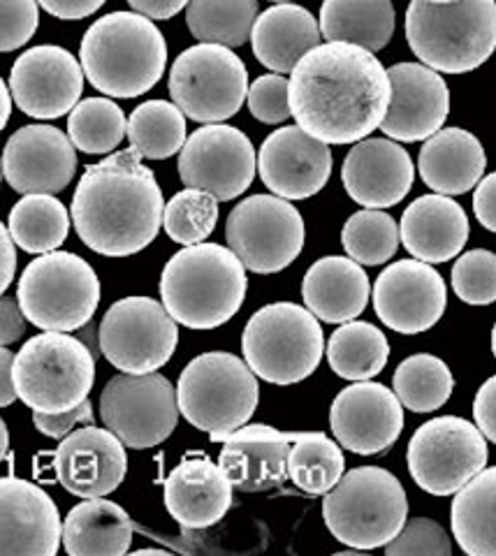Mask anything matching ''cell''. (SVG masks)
I'll return each instance as SVG.
<instances>
[{"mask_svg": "<svg viewBox=\"0 0 496 556\" xmlns=\"http://www.w3.org/2000/svg\"><path fill=\"white\" fill-rule=\"evenodd\" d=\"M0 165L16 193L56 195L75 179L77 151L54 126H24L8 139Z\"/></svg>", "mask_w": 496, "mask_h": 556, "instance_id": "cell-20", "label": "cell"}, {"mask_svg": "<svg viewBox=\"0 0 496 556\" xmlns=\"http://www.w3.org/2000/svg\"><path fill=\"white\" fill-rule=\"evenodd\" d=\"M387 359V337L371 323L348 320L330 337L328 362L339 378L369 380L385 369Z\"/></svg>", "mask_w": 496, "mask_h": 556, "instance_id": "cell-36", "label": "cell"}, {"mask_svg": "<svg viewBox=\"0 0 496 556\" xmlns=\"http://www.w3.org/2000/svg\"><path fill=\"white\" fill-rule=\"evenodd\" d=\"M346 471L341 445L325 437L322 431L295 433L288 452V478L297 490L320 496L328 494Z\"/></svg>", "mask_w": 496, "mask_h": 556, "instance_id": "cell-37", "label": "cell"}, {"mask_svg": "<svg viewBox=\"0 0 496 556\" xmlns=\"http://www.w3.org/2000/svg\"><path fill=\"white\" fill-rule=\"evenodd\" d=\"M10 114H12V93L8 89V84L3 81V77H0V132H3V128L8 126Z\"/></svg>", "mask_w": 496, "mask_h": 556, "instance_id": "cell-57", "label": "cell"}, {"mask_svg": "<svg viewBox=\"0 0 496 556\" xmlns=\"http://www.w3.org/2000/svg\"><path fill=\"white\" fill-rule=\"evenodd\" d=\"M318 24L328 42H351L376 54L395 33V8L390 0H325Z\"/></svg>", "mask_w": 496, "mask_h": 556, "instance_id": "cell-33", "label": "cell"}, {"mask_svg": "<svg viewBox=\"0 0 496 556\" xmlns=\"http://www.w3.org/2000/svg\"><path fill=\"white\" fill-rule=\"evenodd\" d=\"M390 556H410V554H432V556H450L453 543L450 535L434 519L416 517L406 519L402 531L385 545Z\"/></svg>", "mask_w": 496, "mask_h": 556, "instance_id": "cell-45", "label": "cell"}, {"mask_svg": "<svg viewBox=\"0 0 496 556\" xmlns=\"http://www.w3.org/2000/svg\"><path fill=\"white\" fill-rule=\"evenodd\" d=\"M487 439L465 417L443 415L424 422L408 443V471L420 490L453 496L487 464Z\"/></svg>", "mask_w": 496, "mask_h": 556, "instance_id": "cell-12", "label": "cell"}, {"mask_svg": "<svg viewBox=\"0 0 496 556\" xmlns=\"http://www.w3.org/2000/svg\"><path fill=\"white\" fill-rule=\"evenodd\" d=\"M105 3L107 0H38L40 8L63 22L87 20V16L96 14Z\"/></svg>", "mask_w": 496, "mask_h": 556, "instance_id": "cell-52", "label": "cell"}, {"mask_svg": "<svg viewBox=\"0 0 496 556\" xmlns=\"http://www.w3.org/2000/svg\"><path fill=\"white\" fill-rule=\"evenodd\" d=\"M177 167L183 186L207 190L218 202H230L253 184L258 155L239 128L207 124L186 139Z\"/></svg>", "mask_w": 496, "mask_h": 556, "instance_id": "cell-16", "label": "cell"}, {"mask_svg": "<svg viewBox=\"0 0 496 556\" xmlns=\"http://www.w3.org/2000/svg\"><path fill=\"white\" fill-rule=\"evenodd\" d=\"M16 271V251L10 230L0 223V294H5Z\"/></svg>", "mask_w": 496, "mask_h": 556, "instance_id": "cell-54", "label": "cell"}, {"mask_svg": "<svg viewBox=\"0 0 496 556\" xmlns=\"http://www.w3.org/2000/svg\"><path fill=\"white\" fill-rule=\"evenodd\" d=\"M10 93L16 108L33 118H61L84 93L81 63L63 47H33L12 65Z\"/></svg>", "mask_w": 496, "mask_h": 556, "instance_id": "cell-18", "label": "cell"}, {"mask_svg": "<svg viewBox=\"0 0 496 556\" xmlns=\"http://www.w3.org/2000/svg\"><path fill=\"white\" fill-rule=\"evenodd\" d=\"M100 417L126 447H156L179 422L177 390L156 371L118 374L100 394Z\"/></svg>", "mask_w": 496, "mask_h": 556, "instance_id": "cell-15", "label": "cell"}, {"mask_svg": "<svg viewBox=\"0 0 496 556\" xmlns=\"http://www.w3.org/2000/svg\"><path fill=\"white\" fill-rule=\"evenodd\" d=\"M302 298L318 320L344 325L365 313L371 283L363 265H357L353 257L328 255L316 260L306 271Z\"/></svg>", "mask_w": 496, "mask_h": 556, "instance_id": "cell-29", "label": "cell"}, {"mask_svg": "<svg viewBox=\"0 0 496 556\" xmlns=\"http://www.w3.org/2000/svg\"><path fill=\"white\" fill-rule=\"evenodd\" d=\"M16 300L26 320L44 332H77L96 316L100 281L84 257L51 251L24 269Z\"/></svg>", "mask_w": 496, "mask_h": 556, "instance_id": "cell-10", "label": "cell"}, {"mask_svg": "<svg viewBox=\"0 0 496 556\" xmlns=\"http://www.w3.org/2000/svg\"><path fill=\"white\" fill-rule=\"evenodd\" d=\"M163 190L135 149L116 151L79 179L71 216L79 239L105 257L144 251L163 225Z\"/></svg>", "mask_w": 496, "mask_h": 556, "instance_id": "cell-2", "label": "cell"}, {"mask_svg": "<svg viewBox=\"0 0 496 556\" xmlns=\"http://www.w3.org/2000/svg\"><path fill=\"white\" fill-rule=\"evenodd\" d=\"M453 290L461 302L487 306L496 302V255L475 249L457 257L453 267Z\"/></svg>", "mask_w": 496, "mask_h": 556, "instance_id": "cell-44", "label": "cell"}, {"mask_svg": "<svg viewBox=\"0 0 496 556\" xmlns=\"http://www.w3.org/2000/svg\"><path fill=\"white\" fill-rule=\"evenodd\" d=\"M427 3H455V0H427Z\"/></svg>", "mask_w": 496, "mask_h": 556, "instance_id": "cell-60", "label": "cell"}, {"mask_svg": "<svg viewBox=\"0 0 496 556\" xmlns=\"http://www.w3.org/2000/svg\"><path fill=\"white\" fill-rule=\"evenodd\" d=\"M8 230L12 241L26 253L44 255L56 251L71 232V216L54 195H24L12 206Z\"/></svg>", "mask_w": 496, "mask_h": 556, "instance_id": "cell-35", "label": "cell"}, {"mask_svg": "<svg viewBox=\"0 0 496 556\" xmlns=\"http://www.w3.org/2000/svg\"><path fill=\"white\" fill-rule=\"evenodd\" d=\"M390 104L381 130L404 144L430 139L450 112L448 84L424 63H397L387 70Z\"/></svg>", "mask_w": 496, "mask_h": 556, "instance_id": "cell-21", "label": "cell"}, {"mask_svg": "<svg viewBox=\"0 0 496 556\" xmlns=\"http://www.w3.org/2000/svg\"><path fill=\"white\" fill-rule=\"evenodd\" d=\"M371 298L376 316L385 327L414 337L432 329L443 318L448 306V288L430 263L399 260L376 278Z\"/></svg>", "mask_w": 496, "mask_h": 556, "instance_id": "cell-17", "label": "cell"}, {"mask_svg": "<svg viewBox=\"0 0 496 556\" xmlns=\"http://www.w3.org/2000/svg\"><path fill=\"white\" fill-rule=\"evenodd\" d=\"M295 433L269 425H244L220 441L218 466L239 492L274 490L288 478V452Z\"/></svg>", "mask_w": 496, "mask_h": 556, "instance_id": "cell-26", "label": "cell"}, {"mask_svg": "<svg viewBox=\"0 0 496 556\" xmlns=\"http://www.w3.org/2000/svg\"><path fill=\"white\" fill-rule=\"evenodd\" d=\"M14 390L33 413L71 410L89 399L96 382V357L77 337L38 334L14 355Z\"/></svg>", "mask_w": 496, "mask_h": 556, "instance_id": "cell-9", "label": "cell"}, {"mask_svg": "<svg viewBox=\"0 0 496 556\" xmlns=\"http://www.w3.org/2000/svg\"><path fill=\"white\" fill-rule=\"evenodd\" d=\"M475 427L483 431V437L496 445V376L485 380L473 402Z\"/></svg>", "mask_w": 496, "mask_h": 556, "instance_id": "cell-49", "label": "cell"}, {"mask_svg": "<svg viewBox=\"0 0 496 556\" xmlns=\"http://www.w3.org/2000/svg\"><path fill=\"white\" fill-rule=\"evenodd\" d=\"M260 402L258 378L246 359L232 353H204L179 376V413L195 429L207 431L212 441L244 427Z\"/></svg>", "mask_w": 496, "mask_h": 556, "instance_id": "cell-7", "label": "cell"}, {"mask_svg": "<svg viewBox=\"0 0 496 556\" xmlns=\"http://www.w3.org/2000/svg\"><path fill=\"white\" fill-rule=\"evenodd\" d=\"M399 241V225L383 208H363L341 230V243L348 257L365 267L383 265L395 257Z\"/></svg>", "mask_w": 496, "mask_h": 556, "instance_id": "cell-42", "label": "cell"}, {"mask_svg": "<svg viewBox=\"0 0 496 556\" xmlns=\"http://www.w3.org/2000/svg\"><path fill=\"white\" fill-rule=\"evenodd\" d=\"M100 353L124 374H151L173 359L179 329L163 302L126 298L114 302L100 320Z\"/></svg>", "mask_w": 496, "mask_h": 556, "instance_id": "cell-14", "label": "cell"}, {"mask_svg": "<svg viewBox=\"0 0 496 556\" xmlns=\"http://www.w3.org/2000/svg\"><path fill=\"white\" fill-rule=\"evenodd\" d=\"M128 121L112 98H87L67 116V137L84 153H114L124 142Z\"/></svg>", "mask_w": 496, "mask_h": 556, "instance_id": "cell-41", "label": "cell"}, {"mask_svg": "<svg viewBox=\"0 0 496 556\" xmlns=\"http://www.w3.org/2000/svg\"><path fill=\"white\" fill-rule=\"evenodd\" d=\"M33 425H36V429L49 439H65L67 433L75 431V427L93 425V406L87 399V402L71 408V410L33 413Z\"/></svg>", "mask_w": 496, "mask_h": 556, "instance_id": "cell-48", "label": "cell"}, {"mask_svg": "<svg viewBox=\"0 0 496 556\" xmlns=\"http://www.w3.org/2000/svg\"><path fill=\"white\" fill-rule=\"evenodd\" d=\"M0 179H3V165H0Z\"/></svg>", "mask_w": 496, "mask_h": 556, "instance_id": "cell-62", "label": "cell"}, {"mask_svg": "<svg viewBox=\"0 0 496 556\" xmlns=\"http://www.w3.org/2000/svg\"><path fill=\"white\" fill-rule=\"evenodd\" d=\"M63 543V521L36 482L0 478V556H54Z\"/></svg>", "mask_w": 496, "mask_h": 556, "instance_id": "cell-24", "label": "cell"}, {"mask_svg": "<svg viewBox=\"0 0 496 556\" xmlns=\"http://www.w3.org/2000/svg\"><path fill=\"white\" fill-rule=\"evenodd\" d=\"M408 517L406 492L397 476L381 466H360L325 494V527L339 543L367 552L385 547Z\"/></svg>", "mask_w": 496, "mask_h": 556, "instance_id": "cell-6", "label": "cell"}, {"mask_svg": "<svg viewBox=\"0 0 496 556\" xmlns=\"http://www.w3.org/2000/svg\"><path fill=\"white\" fill-rule=\"evenodd\" d=\"M330 427L341 447L365 457L379 455L402 437L404 408L395 390L381 382L357 380L334 396Z\"/></svg>", "mask_w": 496, "mask_h": 556, "instance_id": "cell-19", "label": "cell"}, {"mask_svg": "<svg viewBox=\"0 0 496 556\" xmlns=\"http://www.w3.org/2000/svg\"><path fill=\"white\" fill-rule=\"evenodd\" d=\"M242 353L258 378L271 386H295L318 369L325 337L309 308L277 302L253 313L244 327Z\"/></svg>", "mask_w": 496, "mask_h": 556, "instance_id": "cell-8", "label": "cell"}, {"mask_svg": "<svg viewBox=\"0 0 496 556\" xmlns=\"http://www.w3.org/2000/svg\"><path fill=\"white\" fill-rule=\"evenodd\" d=\"M246 267L220 243H193L167 260L161 300L179 325L216 329L237 316L246 300Z\"/></svg>", "mask_w": 496, "mask_h": 556, "instance_id": "cell-4", "label": "cell"}, {"mask_svg": "<svg viewBox=\"0 0 496 556\" xmlns=\"http://www.w3.org/2000/svg\"><path fill=\"white\" fill-rule=\"evenodd\" d=\"M390 104V77L373 51L325 42L290 73V114L325 144H355L381 128Z\"/></svg>", "mask_w": 496, "mask_h": 556, "instance_id": "cell-1", "label": "cell"}, {"mask_svg": "<svg viewBox=\"0 0 496 556\" xmlns=\"http://www.w3.org/2000/svg\"><path fill=\"white\" fill-rule=\"evenodd\" d=\"M249 73L230 47L200 42L177 56L169 70V96L198 124H224L246 100Z\"/></svg>", "mask_w": 496, "mask_h": 556, "instance_id": "cell-11", "label": "cell"}, {"mask_svg": "<svg viewBox=\"0 0 496 556\" xmlns=\"http://www.w3.org/2000/svg\"><path fill=\"white\" fill-rule=\"evenodd\" d=\"M79 56L84 77L96 91L107 98H137L165 75L167 42L149 16L112 12L84 33Z\"/></svg>", "mask_w": 496, "mask_h": 556, "instance_id": "cell-3", "label": "cell"}, {"mask_svg": "<svg viewBox=\"0 0 496 556\" xmlns=\"http://www.w3.org/2000/svg\"><path fill=\"white\" fill-rule=\"evenodd\" d=\"M128 473L126 445L110 429L84 425L67 433L54 452V476L79 498L107 496Z\"/></svg>", "mask_w": 496, "mask_h": 556, "instance_id": "cell-23", "label": "cell"}, {"mask_svg": "<svg viewBox=\"0 0 496 556\" xmlns=\"http://www.w3.org/2000/svg\"><path fill=\"white\" fill-rule=\"evenodd\" d=\"M304 218L279 195H251L239 202L226 223L228 249L253 274H279L304 249Z\"/></svg>", "mask_w": 496, "mask_h": 556, "instance_id": "cell-13", "label": "cell"}, {"mask_svg": "<svg viewBox=\"0 0 496 556\" xmlns=\"http://www.w3.org/2000/svg\"><path fill=\"white\" fill-rule=\"evenodd\" d=\"M12 369H14V353H10L5 345H0V408H8L16 402V399H20L14 390Z\"/></svg>", "mask_w": 496, "mask_h": 556, "instance_id": "cell-55", "label": "cell"}, {"mask_svg": "<svg viewBox=\"0 0 496 556\" xmlns=\"http://www.w3.org/2000/svg\"><path fill=\"white\" fill-rule=\"evenodd\" d=\"M450 525L469 556H496V466L483 468L455 494Z\"/></svg>", "mask_w": 496, "mask_h": 556, "instance_id": "cell-34", "label": "cell"}, {"mask_svg": "<svg viewBox=\"0 0 496 556\" xmlns=\"http://www.w3.org/2000/svg\"><path fill=\"white\" fill-rule=\"evenodd\" d=\"M186 130V114L175 102L149 100L130 114L126 135L130 139V149L142 159L165 161L183 149L188 139Z\"/></svg>", "mask_w": 496, "mask_h": 556, "instance_id": "cell-38", "label": "cell"}, {"mask_svg": "<svg viewBox=\"0 0 496 556\" xmlns=\"http://www.w3.org/2000/svg\"><path fill=\"white\" fill-rule=\"evenodd\" d=\"M487 155L481 139L465 128L434 132L420 149L418 169L438 195H465L483 179Z\"/></svg>", "mask_w": 496, "mask_h": 556, "instance_id": "cell-30", "label": "cell"}, {"mask_svg": "<svg viewBox=\"0 0 496 556\" xmlns=\"http://www.w3.org/2000/svg\"><path fill=\"white\" fill-rule=\"evenodd\" d=\"M128 3L137 14H144L149 20L167 22L177 16L191 0H128Z\"/></svg>", "mask_w": 496, "mask_h": 556, "instance_id": "cell-53", "label": "cell"}, {"mask_svg": "<svg viewBox=\"0 0 496 556\" xmlns=\"http://www.w3.org/2000/svg\"><path fill=\"white\" fill-rule=\"evenodd\" d=\"M406 40L420 63L436 73H471L496 51V0H410Z\"/></svg>", "mask_w": 496, "mask_h": 556, "instance_id": "cell-5", "label": "cell"}, {"mask_svg": "<svg viewBox=\"0 0 496 556\" xmlns=\"http://www.w3.org/2000/svg\"><path fill=\"white\" fill-rule=\"evenodd\" d=\"M392 388L404 408L414 413H434L446 406L455 390V378L448 364L436 355L406 357L392 378Z\"/></svg>", "mask_w": 496, "mask_h": 556, "instance_id": "cell-40", "label": "cell"}, {"mask_svg": "<svg viewBox=\"0 0 496 556\" xmlns=\"http://www.w3.org/2000/svg\"><path fill=\"white\" fill-rule=\"evenodd\" d=\"M399 239L404 249L422 263H448L467 247V212L448 195H422L406 206Z\"/></svg>", "mask_w": 496, "mask_h": 556, "instance_id": "cell-28", "label": "cell"}, {"mask_svg": "<svg viewBox=\"0 0 496 556\" xmlns=\"http://www.w3.org/2000/svg\"><path fill=\"white\" fill-rule=\"evenodd\" d=\"M38 26V0H0V54L24 47Z\"/></svg>", "mask_w": 496, "mask_h": 556, "instance_id": "cell-47", "label": "cell"}, {"mask_svg": "<svg viewBox=\"0 0 496 556\" xmlns=\"http://www.w3.org/2000/svg\"><path fill=\"white\" fill-rule=\"evenodd\" d=\"M322 40L316 16L293 3H279L265 10L253 24V54L271 73H293V67Z\"/></svg>", "mask_w": 496, "mask_h": 556, "instance_id": "cell-31", "label": "cell"}, {"mask_svg": "<svg viewBox=\"0 0 496 556\" xmlns=\"http://www.w3.org/2000/svg\"><path fill=\"white\" fill-rule=\"evenodd\" d=\"M258 172L263 184L283 200H309L332 177L330 144L300 126L274 130L260 147Z\"/></svg>", "mask_w": 496, "mask_h": 556, "instance_id": "cell-22", "label": "cell"}, {"mask_svg": "<svg viewBox=\"0 0 496 556\" xmlns=\"http://www.w3.org/2000/svg\"><path fill=\"white\" fill-rule=\"evenodd\" d=\"M218 223V200L200 188H186L165 204L163 228L167 237L193 247L207 239Z\"/></svg>", "mask_w": 496, "mask_h": 556, "instance_id": "cell-43", "label": "cell"}, {"mask_svg": "<svg viewBox=\"0 0 496 556\" xmlns=\"http://www.w3.org/2000/svg\"><path fill=\"white\" fill-rule=\"evenodd\" d=\"M130 543V515L102 496L81 501L63 519V547L73 556H122Z\"/></svg>", "mask_w": 496, "mask_h": 556, "instance_id": "cell-32", "label": "cell"}, {"mask_svg": "<svg viewBox=\"0 0 496 556\" xmlns=\"http://www.w3.org/2000/svg\"><path fill=\"white\" fill-rule=\"evenodd\" d=\"M274 3H290V0H274Z\"/></svg>", "mask_w": 496, "mask_h": 556, "instance_id": "cell-61", "label": "cell"}, {"mask_svg": "<svg viewBox=\"0 0 496 556\" xmlns=\"http://www.w3.org/2000/svg\"><path fill=\"white\" fill-rule=\"evenodd\" d=\"M492 353H494V357H496V325H494V329H492Z\"/></svg>", "mask_w": 496, "mask_h": 556, "instance_id": "cell-59", "label": "cell"}, {"mask_svg": "<svg viewBox=\"0 0 496 556\" xmlns=\"http://www.w3.org/2000/svg\"><path fill=\"white\" fill-rule=\"evenodd\" d=\"M26 334V316L20 300L0 294V345L16 343Z\"/></svg>", "mask_w": 496, "mask_h": 556, "instance_id": "cell-51", "label": "cell"}, {"mask_svg": "<svg viewBox=\"0 0 496 556\" xmlns=\"http://www.w3.org/2000/svg\"><path fill=\"white\" fill-rule=\"evenodd\" d=\"M473 212L478 223H481L485 230L496 235V172L478 181L473 195Z\"/></svg>", "mask_w": 496, "mask_h": 556, "instance_id": "cell-50", "label": "cell"}, {"mask_svg": "<svg viewBox=\"0 0 496 556\" xmlns=\"http://www.w3.org/2000/svg\"><path fill=\"white\" fill-rule=\"evenodd\" d=\"M258 20V0H191L186 5L188 30L200 42L242 47Z\"/></svg>", "mask_w": 496, "mask_h": 556, "instance_id": "cell-39", "label": "cell"}, {"mask_svg": "<svg viewBox=\"0 0 496 556\" xmlns=\"http://www.w3.org/2000/svg\"><path fill=\"white\" fill-rule=\"evenodd\" d=\"M77 339L89 348L91 355H93L96 359L102 355V353H100V332H98V327L93 325V320H89L87 325L77 329Z\"/></svg>", "mask_w": 496, "mask_h": 556, "instance_id": "cell-56", "label": "cell"}, {"mask_svg": "<svg viewBox=\"0 0 496 556\" xmlns=\"http://www.w3.org/2000/svg\"><path fill=\"white\" fill-rule=\"evenodd\" d=\"M414 179L416 167L408 151L385 137L355 142L341 167L346 193L365 208H390L399 204L414 188Z\"/></svg>", "mask_w": 496, "mask_h": 556, "instance_id": "cell-25", "label": "cell"}, {"mask_svg": "<svg viewBox=\"0 0 496 556\" xmlns=\"http://www.w3.org/2000/svg\"><path fill=\"white\" fill-rule=\"evenodd\" d=\"M249 110L251 114L267 126H277L290 116V79L283 75H263L249 86Z\"/></svg>", "mask_w": 496, "mask_h": 556, "instance_id": "cell-46", "label": "cell"}, {"mask_svg": "<svg viewBox=\"0 0 496 556\" xmlns=\"http://www.w3.org/2000/svg\"><path fill=\"white\" fill-rule=\"evenodd\" d=\"M232 482L207 455H188L165 480V508L183 529L218 525L232 506Z\"/></svg>", "mask_w": 496, "mask_h": 556, "instance_id": "cell-27", "label": "cell"}, {"mask_svg": "<svg viewBox=\"0 0 496 556\" xmlns=\"http://www.w3.org/2000/svg\"><path fill=\"white\" fill-rule=\"evenodd\" d=\"M8 447H10V431H8L5 422H3V417H0V462L5 459Z\"/></svg>", "mask_w": 496, "mask_h": 556, "instance_id": "cell-58", "label": "cell"}]
</instances>
